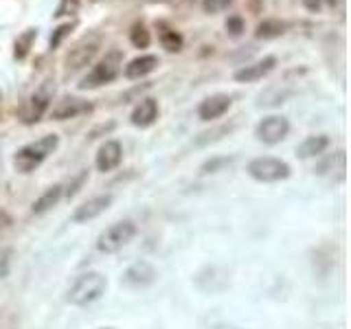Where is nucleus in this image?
<instances>
[{
	"mask_svg": "<svg viewBox=\"0 0 351 329\" xmlns=\"http://www.w3.org/2000/svg\"><path fill=\"white\" fill-rule=\"evenodd\" d=\"M86 175H88V171H82L80 175H77V178H75V182L69 186V189H66V195H69V197H73L77 191H80V186L84 184V180H86Z\"/></svg>",
	"mask_w": 351,
	"mask_h": 329,
	"instance_id": "bb28decb",
	"label": "nucleus"
},
{
	"mask_svg": "<svg viewBox=\"0 0 351 329\" xmlns=\"http://www.w3.org/2000/svg\"><path fill=\"white\" fill-rule=\"evenodd\" d=\"M224 27H226V33H228V36L237 40V38L244 36V31H246V22H244V18H241V16L233 14V16H228V18H226Z\"/></svg>",
	"mask_w": 351,
	"mask_h": 329,
	"instance_id": "b1692460",
	"label": "nucleus"
},
{
	"mask_svg": "<svg viewBox=\"0 0 351 329\" xmlns=\"http://www.w3.org/2000/svg\"><path fill=\"white\" fill-rule=\"evenodd\" d=\"M121 62H123V53L121 51H108L104 60H99L90 71H88L77 88L80 90H97V88L112 84L121 75Z\"/></svg>",
	"mask_w": 351,
	"mask_h": 329,
	"instance_id": "f03ea898",
	"label": "nucleus"
},
{
	"mask_svg": "<svg viewBox=\"0 0 351 329\" xmlns=\"http://www.w3.org/2000/svg\"><path fill=\"white\" fill-rule=\"evenodd\" d=\"M108 290V277L101 272H84L82 277H77L75 283L71 285L69 290V296H66V301L71 305H77V307H84V305H90L95 303L97 299H101Z\"/></svg>",
	"mask_w": 351,
	"mask_h": 329,
	"instance_id": "7ed1b4c3",
	"label": "nucleus"
},
{
	"mask_svg": "<svg viewBox=\"0 0 351 329\" xmlns=\"http://www.w3.org/2000/svg\"><path fill=\"white\" fill-rule=\"evenodd\" d=\"M130 44L134 49H149L152 44V31L143 20H136L134 25L130 27Z\"/></svg>",
	"mask_w": 351,
	"mask_h": 329,
	"instance_id": "4be33fe9",
	"label": "nucleus"
},
{
	"mask_svg": "<svg viewBox=\"0 0 351 329\" xmlns=\"http://www.w3.org/2000/svg\"><path fill=\"white\" fill-rule=\"evenodd\" d=\"M156 119H158V101L152 97L141 99L130 114V121L134 127H149V125L156 123Z\"/></svg>",
	"mask_w": 351,
	"mask_h": 329,
	"instance_id": "2eb2a0df",
	"label": "nucleus"
},
{
	"mask_svg": "<svg viewBox=\"0 0 351 329\" xmlns=\"http://www.w3.org/2000/svg\"><path fill=\"white\" fill-rule=\"evenodd\" d=\"M110 204H112V195L110 193L95 195V197H90V200H86L82 206H77L71 219L75 224H86V222H90V219L99 217L101 213H106L110 208Z\"/></svg>",
	"mask_w": 351,
	"mask_h": 329,
	"instance_id": "f8f14e48",
	"label": "nucleus"
},
{
	"mask_svg": "<svg viewBox=\"0 0 351 329\" xmlns=\"http://www.w3.org/2000/svg\"><path fill=\"white\" fill-rule=\"evenodd\" d=\"M288 31V25H285L283 20H277V18H266L261 20L257 29H255V38L257 40H277L281 38L283 33Z\"/></svg>",
	"mask_w": 351,
	"mask_h": 329,
	"instance_id": "aec40b11",
	"label": "nucleus"
},
{
	"mask_svg": "<svg viewBox=\"0 0 351 329\" xmlns=\"http://www.w3.org/2000/svg\"><path fill=\"white\" fill-rule=\"evenodd\" d=\"M158 58L156 55H152V53H145V55H138V58L134 60H130L125 64V69H123V75H125V80L130 82H136V80H143V77H147L149 73H154L158 69Z\"/></svg>",
	"mask_w": 351,
	"mask_h": 329,
	"instance_id": "4468645a",
	"label": "nucleus"
},
{
	"mask_svg": "<svg viewBox=\"0 0 351 329\" xmlns=\"http://www.w3.org/2000/svg\"><path fill=\"white\" fill-rule=\"evenodd\" d=\"M329 147V138L325 134H316V136H307L299 147H296V156L307 160V158H316L325 154V149Z\"/></svg>",
	"mask_w": 351,
	"mask_h": 329,
	"instance_id": "a211bd4d",
	"label": "nucleus"
},
{
	"mask_svg": "<svg viewBox=\"0 0 351 329\" xmlns=\"http://www.w3.org/2000/svg\"><path fill=\"white\" fill-rule=\"evenodd\" d=\"M136 235V224L130 222V219H123V222H114L112 226H108L106 230H101V235L97 237V248L106 252V255H112V252H119L123 246H128Z\"/></svg>",
	"mask_w": 351,
	"mask_h": 329,
	"instance_id": "39448f33",
	"label": "nucleus"
},
{
	"mask_svg": "<svg viewBox=\"0 0 351 329\" xmlns=\"http://www.w3.org/2000/svg\"><path fill=\"white\" fill-rule=\"evenodd\" d=\"M99 47H101V40H99V36H93V38L82 40L75 49H71L69 55L64 58V77H71L75 73H80L82 69H86L99 53Z\"/></svg>",
	"mask_w": 351,
	"mask_h": 329,
	"instance_id": "0eeeda50",
	"label": "nucleus"
},
{
	"mask_svg": "<svg viewBox=\"0 0 351 329\" xmlns=\"http://www.w3.org/2000/svg\"><path fill=\"white\" fill-rule=\"evenodd\" d=\"M228 162H233V158H213V160H208V162H204L202 164V173H213V171H217L222 164H228Z\"/></svg>",
	"mask_w": 351,
	"mask_h": 329,
	"instance_id": "a878e982",
	"label": "nucleus"
},
{
	"mask_svg": "<svg viewBox=\"0 0 351 329\" xmlns=\"http://www.w3.org/2000/svg\"><path fill=\"white\" fill-rule=\"evenodd\" d=\"M93 110V103L86 101V99L73 97V95H64L58 103L51 108V119L55 121H69V119H77L82 114H88Z\"/></svg>",
	"mask_w": 351,
	"mask_h": 329,
	"instance_id": "9d476101",
	"label": "nucleus"
},
{
	"mask_svg": "<svg viewBox=\"0 0 351 329\" xmlns=\"http://www.w3.org/2000/svg\"><path fill=\"white\" fill-rule=\"evenodd\" d=\"M77 29V20H71V22H64V25L60 27H55L53 33H51V38H49V49L55 51V49H60L64 40L66 38H71V33Z\"/></svg>",
	"mask_w": 351,
	"mask_h": 329,
	"instance_id": "5701e85b",
	"label": "nucleus"
},
{
	"mask_svg": "<svg viewBox=\"0 0 351 329\" xmlns=\"http://www.w3.org/2000/svg\"><path fill=\"white\" fill-rule=\"evenodd\" d=\"M230 106H233V99H230V95H224V93H217V95H211L206 97L204 101H200V106H197V117H200L202 121H217L222 119Z\"/></svg>",
	"mask_w": 351,
	"mask_h": 329,
	"instance_id": "9b49d317",
	"label": "nucleus"
},
{
	"mask_svg": "<svg viewBox=\"0 0 351 329\" xmlns=\"http://www.w3.org/2000/svg\"><path fill=\"white\" fill-rule=\"evenodd\" d=\"M274 69H277V58H274V55H266L263 60H257V62L237 69L233 73V80L237 84H255V82L263 80V77H268Z\"/></svg>",
	"mask_w": 351,
	"mask_h": 329,
	"instance_id": "1a4fd4ad",
	"label": "nucleus"
},
{
	"mask_svg": "<svg viewBox=\"0 0 351 329\" xmlns=\"http://www.w3.org/2000/svg\"><path fill=\"white\" fill-rule=\"evenodd\" d=\"M301 3L307 11H310V14H318L323 7V0H301Z\"/></svg>",
	"mask_w": 351,
	"mask_h": 329,
	"instance_id": "cd10ccee",
	"label": "nucleus"
},
{
	"mask_svg": "<svg viewBox=\"0 0 351 329\" xmlns=\"http://www.w3.org/2000/svg\"><path fill=\"white\" fill-rule=\"evenodd\" d=\"M53 95H55V82L49 77V80H44L36 88V93L27 99V103L22 106V110H20L22 121H25V123H38V121L44 117V112L51 108Z\"/></svg>",
	"mask_w": 351,
	"mask_h": 329,
	"instance_id": "423d86ee",
	"label": "nucleus"
},
{
	"mask_svg": "<svg viewBox=\"0 0 351 329\" xmlns=\"http://www.w3.org/2000/svg\"><path fill=\"white\" fill-rule=\"evenodd\" d=\"M121 160H123V145H121L119 141L110 138L106 141L101 147L97 149V156H95V164L99 171H114Z\"/></svg>",
	"mask_w": 351,
	"mask_h": 329,
	"instance_id": "ddd939ff",
	"label": "nucleus"
},
{
	"mask_svg": "<svg viewBox=\"0 0 351 329\" xmlns=\"http://www.w3.org/2000/svg\"><path fill=\"white\" fill-rule=\"evenodd\" d=\"M60 147V136L58 134H47L33 143L22 145L16 156H14V167L20 173H33L40 164L47 160L51 154H55Z\"/></svg>",
	"mask_w": 351,
	"mask_h": 329,
	"instance_id": "f257e3e1",
	"label": "nucleus"
},
{
	"mask_svg": "<svg viewBox=\"0 0 351 329\" xmlns=\"http://www.w3.org/2000/svg\"><path fill=\"white\" fill-rule=\"evenodd\" d=\"M246 171L257 182H281L290 175V164L274 156H259L248 162Z\"/></svg>",
	"mask_w": 351,
	"mask_h": 329,
	"instance_id": "20e7f679",
	"label": "nucleus"
},
{
	"mask_svg": "<svg viewBox=\"0 0 351 329\" xmlns=\"http://www.w3.org/2000/svg\"><path fill=\"white\" fill-rule=\"evenodd\" d=\"M36 38H38V27H29V29L22 31L14 42V58L20 62L27 60L31 49H33V44H36Z\"/></svg>",
	"mask_w": 351,
	"mask_h": 329,
	"instance_id": "412c9836",
	"label": "nucleus"
},
{
	"mask_svg": "<svg viewBox=\"0 0 351 329\" xmlns=\"http://www.w3.org/2000/svg\"><path fill=\"white\" fill-rule=\"evenodd\" d=\"M156 31H158V42L160 47L167 53H180L184 47V38L178 29H173L171 25H167L165 20H156Z\"/></svg>",
	"mask_w": 351,
	"mask_h": 329,
	"instance_id": "f3484780",
	"label": "nucleus"
},
{
	"mask_svg": "<svg viewBox=\"0 0 351 329\" xmlns=\"http://www.w3.org/2000/svg\"><path fill=\"white\" fill-rule=\"evenodd\" d=\"M64 195V186L62 184H53L49 186L47 191H44L36 202H33V213L36 215H42V213H47L51 211L53 206H58L60 202V197Z\"/></svg>",
	"mask_w": 351,
	"mask_h": 329,
	"instance_id": "6ab92c4d",
	"label": "nucleus"
},
{
	"mask_svg": "<svg viewBox=\"0 0 351 329\" xmlns=\"http://www.w3.org/2000/svg\"><path fill=\"white\" fill-rule=\"evenodd\" d=\"M288 134H290V121L283 114L263 117L255 127V136L261 143H266V145H277V143L285 141Z\"/></svg>",
	"mask_w": 351,
	"mask_h": 329,
	"instance_id": "6e6552de",
	"label": "nucleus"
},
{
	"mask_svg": "<svg viewBox=\"0 0 351 329\" xmlns=\"http://www.w3.org/2000/svg\"><path fill=\"white\" fill-rule=\"evenodd\" d=\"M156 277H158V270L152 266L149 261H136V263H132V266L125 270V274H123V281L128 283V285H149V283H154L156 281Z\"/></svg>",
	"mask_w": 351,
	"mask_h": 329,
	"instance_id": "dca6fc26",
	"label": "nucleus"
},
{
	"mask_svg": "<svg viewBox=\"0 0 351 329\" xmlns=\"http://www.w3.org/2000/svg\"><path fill=\"white\" fill-rule=\"evenodd\" d=\"M230 5H233V0H202V9L204 14H219V11L228 9Z\"/></svg>",
	"mask_w": 351,
	"mask_h": 329,
	"instance_id": "393cba45",
	"label": "nucleus"
}]
</instances>
